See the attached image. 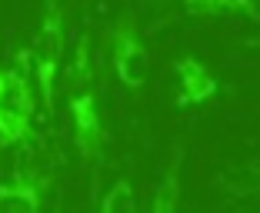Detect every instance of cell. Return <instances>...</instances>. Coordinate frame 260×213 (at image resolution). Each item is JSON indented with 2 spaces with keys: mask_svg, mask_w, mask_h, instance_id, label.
Listing matches in <instances>:
<instances>
[{
  "mask_svg": "<svg viewBox=\"0 0 260 213\" xmlns=\"http://www.w3.org/2000/svg\"><path fill=\"white\" fill-rule=\"evenodd\" d=\"M67 103H70V117H74V133H77V147L84 153V160L97 163L104 157V120H100V103H97V87H93V57H90V33L80 37L74 53V63L67 70Z\"/></svg>",
  "mask_w": 260,
  "mask_h": 213,
  "instance_id": "1",
  "label": "cell"
},
{
  "mask_svg": "<svg viewBox=\"0 0 260 213\" xmlns=\"http://www.w3.org/2000/svg\"><path fill=\"white\" fill-rule=\"evenodd\" d=\"M63 4L60 0H44V14H40V27L34 33V44L27 50V63H30L34 77L40 87V103L44 114L54 117V87H57V74H60V60H63Z\"/></svg>",
  "mask_w": 260,
  "mask_h": 213,
  "instance_id": "2",
  "label": "cell"
},
{
  "mask_svg": "<svg viewBox=\"0 0 260 213\" xmlns=\"http://www.w3.org/2000/svg\"><path fill=\"white\" fill-rule=\"evenodd\" d=\"M27 70H30L27 50L20 53V60H17L14 67L0 70V144L4 147H14V144L30 137L34 87H30Z\"/></svg>",
  "mask_w": 260,
  "mask_h": 213,
  "instance_id": "3",
  "label": "cell"
},
{
  "mask_svg": "<svg viewBox=\"0 0 260 213\" xmlns=\"http://www.w3.org/2000/svg\"><path fill=\"white\" fill-rule=\"evenodd\" d=\"M110 60H114V74L127 90H140L150 77V53L147 44L140 37L137 17L134 10H123L114 23V33H110Z\"/></svg>",
  "mask_w": 260,
  "mask_h": 213,
  "instance_id": "4",
  "label": "cell"
},
{
  "mask_svg": "<svg viewBox=\"0 0 260 213\" xmlns=\"http://www.w3.org/2000/svg\"><path fill=\"white\" fill-rule=\"evenodd\" d=\"M174 103L180 110L204 106L220 93V80L214 77V70L193 53H180L174 60Z\"/></svg>",
  "mask_w": 260,
  "mask_h": 213,
  "instance_id": "5",
  "label": "cell"
},
{
  "mask_svg": "<svg viewBox=\"0 0 260 213\" xmlns=\"http://www.w3.org/2000/svg\"><path fill=\"white\" fill-rule=\"evenodd\" d=\"M44 203V183L30 176H17V180L0 187V213H37Z\"/></svg>",
  "mask_w": 260,
  "mask_h": 213,
  "instance_id": "6",
  "label": "cell"
},
{
  "mask_svg": "<svg viewBox=\"0 0 260 213\" xmlns=\"http://www.w3.org/2000/svg\"><path fill=\"white\" fill-rule=\"evenodd\" d=\"M180 183H184V144H177L174 157H170L167 170H164L160 183H157V193H153V200H150V210H157V213L180 210Z\"/></svg>",
  "mask_w": 260,
  "mask_h": 213,
  "instance_id": "7",
  "label": "cell"
},
{
  "mask_svg": "<svg viewBox=\"0 0 260 213\" xmlns=\"http://www.w3.org/2000/svg\"><path fill=\"white\" fill-rule=\"evenodd\" d=\"M187 14L193 17H247V20H260V4L257 0H180Z\"/></svg>",
  "mask_w": 260,
  "mask_h": 213,
  "instance_id": "8",
  "label": "cell"
},
{
  "mask_svg": "<svg viewBox=\"0 0 260 213\" xmlns=\"http://www.w3.org/2000/svg\"><path fill=\"white\" fill-rule=\"evenodd\" d=\"M100 210H104V213H134V210H137V193H134V187H130L127 176L117 180L114 187L104 193Z\"/></svg>",
  "mask_w": 260,
  "mask_h": 213,
  "instance_id": "9",
  "label": "cell"
},
{
  "mask_svg": "<svg viewBox=\"0 0 260 213\" xmlns=\"http://www.w3.org/2000/svg\"><path fill=\"white\" fill-rule=\"evenodd\" d=\"M244 47H253V50H260V37H247Z\"/></svg>",
  "mask_w": 260,
  "mask_h": 213,
  "instance_id": "10",
  "label": "cell"
},
{
  "mask_svg": "<svg viewBox=\"0 0 260 213\" xmlns=\"http://www.w3.org/2000/svg\"><path fill=\"white\" fill-rule=\"evenodd\" d=\"M250 190H260V183H257V187H253V183H250Z\"/></svg>",
  "mask_w": 260,
  "mask_h": 213,
  "instance_id": "11",
  "label": "cell"
}]
</instances>
